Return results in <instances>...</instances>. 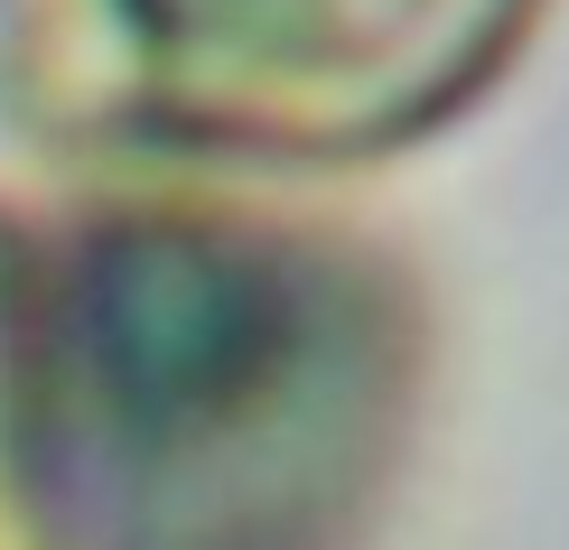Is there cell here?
I'll list each match as a JSON object with an SVG mask.
<instances>
[{"instance_id": "2", "label": "cell", "mask_w": 569, "mask_h": 550, "mask_svg": "<svg viewBox=\"0 0 569 550\" xmlns=\"http://www.w3.org/2000/svg\"><path fill=\"white\" fill-rule=\"evenodd\" d=\"M541 0H0V131L112 178L355 169L458 122Z\"/></svg>"}, {"instance_id": "3", "label": "cell", "mask_w": 569, "mask_h": 550, "mask_svg": "<svg viewBox=\"0 0 569 550\" xmlns=\"http://www.w3.org/2000/svg\"><path fill=\"white\" fill-rule=\"evenodd\" d=\"M0 550H57L38 504H29V486H19V467H10V439H0Z\"/></svg>"}, {"instance_id": "1", "label": "cell", "mask_w": 569, "mask_h": 550, "mask_svg": "<svg viewBox=\"0 0 569 550\" xmlns=\"http://www.w3.org/2000/svg\"><path fill=\"white\" fill-rule=\"evenodd\" d=\"M430 290L346 214L197 178L0 206V439L57 550H365Z\"/></svg>"}]
</instances>
